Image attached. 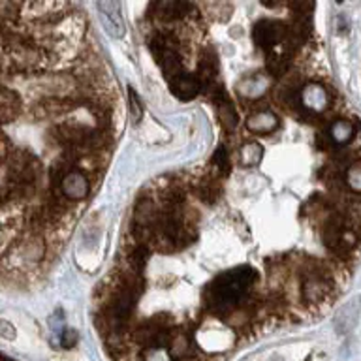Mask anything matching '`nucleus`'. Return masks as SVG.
Returning <instances> with one entry per match:
<instances>
[{
	"instance_id": "1",
	"label": "nucleus",
	"mask_w": 361,
	"mask_h": 361,
	"mask_svg": "<svg viewBox=\"0 0 361 361\" xmlns=\"http://www.w3.org/2000/svg\"><path fill=\"white\" fill-rule=\"evenodd\" d=\"M256 279L258 273L248 265L222 273L205 290V303L214 314H231L241 305Z\"/></svg>"
},
{
	"instance_id": "2",
	"label": "nucleus",
	"mask_w": 361,
	"mask_h": 361,
	"mask_svg": "<svg viewBox=\"0 0 361 361\" xmlns=\"http://www.w3.org/2000/svg\"><path fill=\"white\" fill-rule=\"evenodd\" d=\"M252 38L254 44L258 45L262 51H265V55H267L281 42H284V38H286V27H284V23L275 21V19H262V21L254 25Z\"/></svg>"
},
{
	"instance_id": "3",
	"label": "nucleus",
	"mask_w": 361,
	"mask_h": 361,
	"mask_svg": "<svg viewBox=\"0 0 361 361\" xmlns=\"http://www.w3.org/2000/svg\"><path fill=\"white\" fill-rule=\"evenodd\" d=\"M36 87L44 92L45 98H72V94H75V79L66 73L42 75Z\"/></svg>"
},
{
	"instance_id": "4",
	"label": "nucleus",
	"mask_w": 361,
	"mask_h": 361,
	"mask_svg": "<svg viewBox=\"0 0 361 361\" xmlns=\"http://www.w3.org/2000/svg\"><path fill=\"white\" fill-rule=\"evenodd\" d=\"M301 107L310 113H322L329 107V92L320 83H307L299 94Z\"/></svg>"
},
{
	"instance_id": "5",
	"label": "nucleus",
	"mask_w": 361,
	"mask_h": 361,
	"mask_svg": "<svg viewBox=\"0 0 361 361\" xmlns=\"http://www.w3.org/2000/svg\"><path fill=\"white\" fill-rule=\"evenodd\" d=\"M21 10L28 11V17L36 21H61L64 17V11L70 10V4L62 2H30V4H21Z\"/></svg>"
},
{
	"instance_id": "6",
	"label": "nucleus",
	"mask_w": 361,
	"mask_h": 361,
	"mask_svg": "<svg viewBox=\"0 0 361 361\" xmlns=\"http://www.w3.org/2000/svg\"><path fill=\"white\" fill-rule=\"evenodd\" d=\"M98 10H100L102 21L106 25L107 32L111 34L113 38H121L124 34L121 4L118 2H111V0H102V2H98Z\"/></svg>"
},
{
	"instance_id": "7",
	"label": "nucleus",
	"mask_w": 361,
	"mask_h": 361,
	"mask_svg": "<svg viewBox=\"0 0 361 361\" xmlns=\"http://www.w3.org/2000/svg\"><path fill=\"white\" fill-rule=\"evenodd\" d=\"M333 282L329 279H324V276L310 275L303 279V299L307 303L318 305L322 301H326L331 293Z\"/></svg>"
},
{
	"instance_id": "8",
	"label": "nucleus",
	"mask_w": 361,
	"mask_h": 361,
	"mask_svg": "<svg viewBox=\"0 0 361 361\" xmlns=\"http://www.w3.org/2000/svg\"><path fill=\"white\" fill-rule=\"evenodd\" d=\"M89 179H87V175H85L83 171H79V169H72V171L62 179L61 192L66 200H75V202H78V200H85V197L89 196Z\"/></svg>"
},
{
	"instance_id": "9",
	"label": "nucleus",
	"mask_w": 361,
	"mask_h": 361,
	"mask_svg": "<svg viewBox=\"0 0 361 361\" xmlns=\"http://www.w3.org/2000/svg\"><path fill=\"white\" fill-rule=\"evenodd\" d=\"M72 109H75V102L72 98H44L34 107L32 113L36 118H55Z\"/></svg>"
},
{
	"instance_id": "10",
	"label": "nucleus",
	"mask_w": 361,
	"mask_h": 361,
	"mask_svg": "<svg viewBox=\"0 0 361 361\" xmlns=\"http://www.w3.org/2000/svg\"><path fill=\"white\" fill-rule=\"evenodd\" d=\"M152 17L162 19V21H173V19H183L186 16H192L196 8L188 2H157L151 6Z\"/></svg>"
},
{
	"instance_id": "11",
	"label": "nucleus",
	"mask_w": 361,
	"mask_h": 361,
	"mask_svg": "<svg viewBox=\"0 0 361 361\" xmlns=\"http://www.w3.org/2000/svg\"><path fill=\"white\" fill-rule=\"evenodd\" d=\"M21 111V98L16 90L0 87V124L16 121Z\"/></svg>"
},
{
	"instance_id": "12",
	"label": "nucleus",
	"mask_w": 361,
	"mask_h": 361,
	"mask_svg": "<svg viewBox=\"0 0 361 361\" xmlns=\"http://www.w3.org/2000/svg\"><path fill=\"white\" fill-rule=\"evenodd\" d=\"M361 310V298L350 299L348 303L341 307V310L335 316V329L338 333H348L352 327L357 324V316Z\"/></svg>"
},
{
	"instance_id": "13",
	"label": "nucleus",
	"mask_w": 361,
	"mask_h": 361,
	"mask_svg": "<svg viewBox=\"0 0 361 361\" xmlns=\"http://www.w3.org/2000/svg\"><path fill=\"white\" fill-rule=\"evenodd\" d=\"M271 85V78L269 75H265V73H256V75H248L241 81V83L237 85V90H239V94L245 96V98H259V96H264L267 92Z\"/></svg>"
},
{
	"instance_id": "14",
	"label": "nucleus",
	"mask_w": 361,
	"mask_h": 361,
	"mask_svg": "<svg viewBox=\"0 0 361 361\" xmlns=\"http://www.w3.org/2000/svg\"><path fill=\"white\" fill-rule=\"evenodd\" d=\"M169 87L173 90V94L180 100H192L202 90L200 79L194 78V75H188V73H180L175 79H171Z\"/></svg>"
},
{
	"instance_id": "15",
	"label": "nucleus",
	"mask_w": 361,
	"mask_h": 361,
	"mask_svg": "<svg viewBox=\"0 0 361 361\" xmlns=\"http://www.w3.org/2000/svg\"><path fill=\"white\" fill-rule=\"evenodd\" d=\"M247 128L252 134H271L279 128V117L273 111H256L247 118Z\"/></svg>"
},
{
	"instance_id": "16",
	"label": "nucleus",
	"mask_w": 361,
	"mask_h": 361,
	"mask_svg": "<svg viewBox=\"0 0 361 361\" xmlns=\"http://www.w3.org/2000/svg\"><path fill=\"white\" fill-rule=\"evenodd\" d=\"M45 256V241L39 235H30L17 247V258L28 264L39 262Z\"/></svg>"
},
{
	"instance_id": "17",
	"label": "nucleus",
	"mask_w": 361,
	"mask_h": 361,
	"mask_svg": "<svg viewBox=\"0 0 361 361\" xmlns=\"http://www.w3.org/2000/svg\"><path fill=\"white\" fill-rule=\"evenodd\" d=\"M169 354H171V357H175V360H194L197 354L196 346H194V343L190 341V335L188 333H177V335H173V338H171V343H169Z\"/></svg>"
},
{
	"instance_id": "18",
	"label": "nucleus",
	"mask_w": 361,
	"mask_h": 361,
	"mask_svg": "<svg viewBox=\"0 0 361 361\" xmlns=\"http://www.w3.org/2000/svg\"><path fill=\"white\" fill-rule=\"evenodd\" d=\"M355 134V126L352 121H346V118H338L329 126V140L335 141L337 145H344L348 143Z\"/></svg>"
},
{
	"instance_id": "19",
	"label": "nucleus",
	"mask_w": 361,
	"mask_h": 361,
	"mask_svg": "<svg viewBox=\"0 0 361 361\" xmlns=\"http://www.w3.org/2000/svg\"><path fill=\"white\" fill-rule=\"evenodd\" d=\"M147 259H149V247L135 243L134 247L130 248V252L126 254V258H124L126 269L134 271V273H141V271L145 269Z\"/></svg>"
},
{
	"instance_id": "20",
	"label": "nucleus",
	"mask_w": 361,
	"mask_h": 361,
	"mask_svg": "<svg viewBox=\"0 0 361 361\" xmlns=\"http://www.w3.org/2000/svg\"><path fill=\"white\" fill-rule=\"evenodd\" d=\"M262 158H264V149L259 143L256 141H250V143H245L241 147V151H239V162L245 168H254V166H258L262 162Z\"/></svg>"
},
{
	"instance_id": "21",
	"label": "nucleus",
	"mask_w": 361,
	"mask_h": 361,
	"mask_svg": "<svg viewBox=\"0 0 361 361\" xmlns=\"http://www.w3.org/2000/svg\"><path fill=\"white\" fill-rule=\"evenodd\" d=\"M196 194L205 205H211V203L216 202L220 196V186L219 183H216V179H214V177H207V179L200 180V183H197Z\"/></svg>"
},
{
	"instance_id": "22",
	"label": "nucleus",
	"mask_w": 361,
	"mask_h": 361,
	"mask_svg": "<svg viewBox=\"0 0 361 361\" xmlns=\"http://www.w3.org/2000/svg\"><path fill=\"white\" fill-rule=\"evenodd\" d=\"M344 185L348 186L350 192L361 194V160H355L344 171Z\"/></svg>"
},
{
	"instance_id": "23",
	"label": "nucleus",
	"mask_w": 361,
	"mask_h": 361,
	"mask_svg": "<svg viewBox=\"0 0 361 361\" xmlns=\"http://www.w3.org/2000/svg\"><path fill=\"white\" fill-rule=\"evenodd\" d=\"M219 117L222 121V124L226 126V130H233L237 126V113L233 109V106L230 104V100L219 104Z\"/></svg>"
},
{
	"instance_id": "24",
	"label": "nucleus",
	"mask_w": 361,
	"mask_h": 361,
	"mask_svg": "<svg viewBox=\"0 0 361 361\" xmlns=\"http://www.w3.org/2000/svg\"><path fill=\"white\" fill-rule=\"evenodd\" d=\"M213 168L219 171V175L230 173V158H228V152H226V149L222 145L213 154Z\"/></svg>"
},
{
	"instance_id": "25",
	"label": "nucleus",
	"mask_w": 361,
	"mask_h": 361,
	"mask_svg": "<svg viewBox=\"0 0 361 361\" xmlns=\"http://www.w3.org/2000/svg\"><path fill=\"white\" fill-rule=\"evenodd\" d=\"M128 107H130V117L134 123H137L141 117H143V106H141V100L137 92H135L132 87L128 89Z\"/></svg>"
},
{
	"instance_id": "26",
	"label": "nucleus",
	"mask_w": 361,
	"mask_h": 361,
	"mask_svg": "<svg viewBox=\"0 0 361 361\" xmlns=\"http://www.w3.org/2000/svg\"><path fill=\"white\" fill-rule=\"evenodd\" d=\"M143 361H173L168 348H145Z\"/></svg>"
},
{
	"instance_id": "27",
	"label": "nucleus",
	"mask_w": 361,
	"mask_h": 361,
	"mask_svg": "<svg viewBox=\"0 0 361 361\" xmlns=\"http://www.w3.org/2000/svg\"><path fill=\"white\" fill-rule=\"evenodd\" d=\"M61 343L64 348H73L78 343V331L75 329H64L61 335Z\"/></svg>"
},
{
	"instance_id": "28",
	"label": "nucleus",
	"mask_w": 361,
	"mask_h": 361,
	"mask_svg": "<svg viewBox=\"0 0 361 361\" xmlns=\"http://www.w3.org/2000/svg\"><path fill=\"white\" fill-rule=\"evenodd\" d=\"M344 216L350 220V224H361V202L352 203L348 207V213Z\"/></svg>"
},
{
	"instance_id": "29",
	"label": "nucleus",
	"mask_w": 361,
	"mask_h": 361,
	"mask_svg": "<svg viewBox=\"0 0 361 361\" xmlns=\"http://www.w3.org/2000/svg\"><path fill=\"white\" fill-rule=\"evenodd\" d=\"M0 337L8 338V341H13V338H16V327L11 326L10 322L0 320Z\"/></svg>"
},
{
	"instance_id": "30",
	"label": "nucleus",
	"mask_w": 361,
	"mask_h": 361,
	"mask_svg": "<svg viewBox=\"0 0 361 361\" xmlns=\"http://www.w3.org/2000/svg\"><path fill=\"white\" fill-rule=\"evenodd\" d=\"M0 361H11V360H8V357H0Z\"/></svg>"
}]
</instances>
